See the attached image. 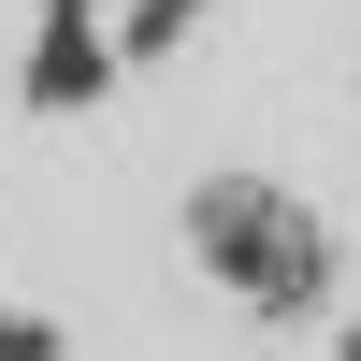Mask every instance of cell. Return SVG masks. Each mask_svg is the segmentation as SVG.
<instances>
[{
    "label": "cell",
    "mask_w": 361,
    "mask_h": 361,
    "mask_svg": "<svg viewBox=\"0 0 361 361\" xmlns=\"http://www.w3.org/2000/svg\"><path fill=\"white\" fill-rule=\"evenodd\" d=\"M29 102H44V116H58V102H102V29H87L73 0L44 15V73H29Z\"/></svg>",
    "instance_id": "cell-2"
},
{
    "label": "cell",
    "mask_w": 361,
    "mask_h": 361,
    "mask_svg": "<svg viewBox=\"0 0 361 361\" xmlns=\"http://www.w3.org/2000/svg\"><path fill=\"white\" fill-rule=\"evenodd\" d=\"M188 260L217 275V304H246V318H318L333 304V275H347V246H333V217H318L304 188H275V173H202L188 188Z\"/></svg>",
    "instance_id": "cell-1"
}]
</instances>
